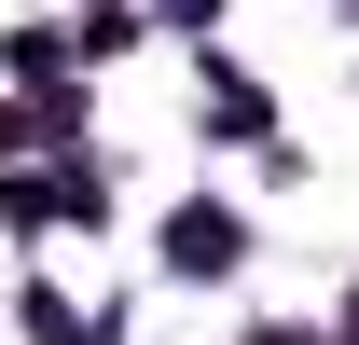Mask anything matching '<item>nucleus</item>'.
Wrapping results in <instances>:
<instances>
[{
    "label": "nucleus",
    "mask_w": 359,
    "mask_h": 345,
    "mask_svg": "<svg viewBox=\"0 0 359 345\" xmlns=\"http://www.w3.org/2000/svg\"><path fill=\"white\" fill-rule=\"evenodd\" d=\"M346 332H359V290H346Z\"/></svg>",
    "instance_id": "f257e3e1"
}]
</instances>
